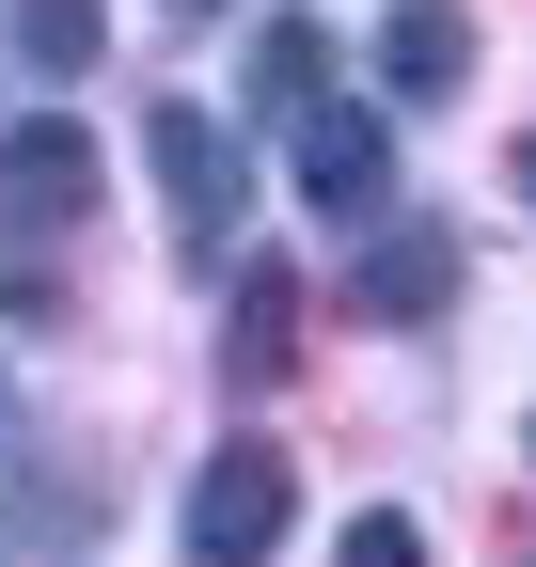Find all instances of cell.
Returning a JSON list of instances; mask_svg holds the SVG:
<instances>
[{
    "label": "cell",
    "instance_id": "7a4b0ae2",
    "mask_svg": "<svg viewBox=\"0 0 536 567\" xmlns=\"http://www.w3.org/2000/svg\"><path fill=\"white\" fill-rule=\"evenodd\" d=\"M285 505H300L285 442H221L206 473H189V567H268V536H285Z\"/></svg>",
    "mask_w": 536,
    "mask_h": 567
},
{
    "label": "cell",
    "instance_id": "9c48e42d",
    "mask_svg": "<svg viewBox=\"0 0 536 567\" xmlns=\"http://www.w3.org/2000/svg\"><path fill=\"white\" fill-rule=\"evenodd\" d=\"M300 347V268H237V379H285Z\"/></svg>",
    "mask_w": 536,
    "mask_h": 567
},
{
    "label": "cell",
    "instance_id": "30bf717a",
    "mask_svg": "<svg viewBox=\"0 0 536 567\" xmlns=\"http://www.w3.org/2000/svg\"><path fill=\"white\" fill-rule=\"evenodd\" d=\"M331 567H426V520H411V505H363V520H348V551H331Z\"/></svg>",
    "mask_w": 536,
    "mask_h": 567
},
{
    "label": "cell",
    "instance_id": "6da1fadb",
    "mask_svg": "<svg viewBox=\"0 0 536 567\" xmlns=\"http://www.w3.org/2000/svg\"><path fill=\"white\" fill-rule=\"evenodd\" d=\"M143 158H158V205H174V268H221L237 252V126L206 95H158L143 111Z\"/></svg>",
    "mask_w": 536,
    "mask_h": 567
},
{
    "label": "cell",
    "instance_id": "7c38bea8",
    "mask_svg": "<svg viewBox=\"0 0 536 567\" xmlns=\"http://www.w3.org/2000/svg\"><path fill=\"white\" fill-rule=\"evenodd\" d=\"M520 205H536V158H520Z\"/></svg>",
    "mask_w": 536,
    "mask_h": 567
},
{
    "label": "cell",
    "instance_id": "52a82bcc",
    "mask_svg": "<svg viewBox=\"0 0 536 567\" xmlns=\"http://www.w3.org/2000/svg\"><path fill=\"white\" fill-rule=\"evenodd\" d=\"M252 111H300V126L331 111V32L316 17H268L252 32Z\"/></svg>",
    "mask_w": 536,
    "mask_h": 567
},
{
    "label": "cell",
    "instance_id": "3957f363",
    "mask_svg": "<svg viewBox=\"0 0 536 567\" xmlns=\"http://www.w3.org/2000/svg\"><path fill=\"white\" fill-rule=\"evenodd\" d=\"M394 174H411V158H394V111H348V95H331L316 126H300V205H316V221H394Z\"/></svg>",
    "mask_w": 536,
    "mask_h": 567
},
{
    "label": "cell",
    "instance_id": "5b68a950",
    "mask_svg": "<svg viewBox=\"0 0 536 567\" xmlns=\"http://www.w3.org/2000/svg\"><path fill=\"white\" fill-rule=\"evenodd\" d=\"M442 300H457V237H442V221H379V252H363V316H379V331H426Z\"/></svg>",
    "mask_w": 536,
    "mask_h": 567
},
{
    "label": "cell",
    "instance_id": "4fadbf2b",
    "mask_svg": "<svg viewBox=\"0 0 536 567\" xmlns=\"http://www.w3.org/2000/svg\"><path fill=\"white\" fill-rule=\"evenodd\" d=\"M0 410H17V394H0Z\"/></svg>",
    "mask_w": 536,
    "mask_h": 567
},
{
    "label": "cell",
    "instance_id": "8fae6325",
    "mask_svg": "<svg viewBox=\"0 0 536 567\" xmlns=\"http://www.w3.org/2000/svg\"><path fill=\"white\" fill-rule=\"evenodd\" d=\"M158 17H221V0H158Z\"/></svg>",
    "mask_w": 536,
    "mask_h": 567
},
{
    "label": "cell",
    "instance_id": "ba28073f",
    "mask_svg": "<svg viewBox=\"0 0 536 567\" xmlns=\"http://www.w3.org/2000/svg\"><path fill=\"white\" fill-rule=\"evenodd\" d=\"M0 48L32 63V80H80V63L111 48V0H17V17H0Z\"/></svg>",
    "mask_w": 536,
    "mask_h": 567
},
{
    "label": "cell",
    "instance_id": "277c9868",
    "mask_svg": "<svg viewBox=\"0 0 536 567\" xmlns=\"http://www.w3.org/2000/svg\"><path fill=\"white\" fill-rule=\"evenodd\" d=\"M95 205V142L80 126H17L0 142V237H63Z\"/></svg>",
    "mask_w": 536,
    "mask_h": 567
},
{
    "label": "cell",
    "instance_id": "8992f818",
    "mask_svg": "<svg viewBox=\"0 0 536 567\" xmlns=\"http://www.w3.org/2000/svg\"><path fill=\"white\" fill-rule=\"evenodd\" d=\"M379 80L394 95H457L474 80V17H457V0H394L379 17Z\"/></svg>",
    "mask_w": 536,
    "mask_h": 567
}]
</instances>
